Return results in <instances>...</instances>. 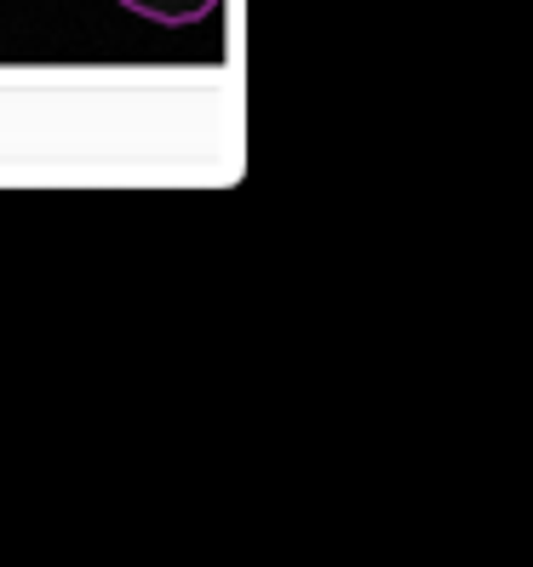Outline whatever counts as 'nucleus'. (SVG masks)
<instances>
[{"label":"nucleus","mask_w":533,"mask_h":567,"mask_svg":"<svg viewBox=\"0 0 533 567\" xmlns=\"http://www.w3.org/2000/svg\"><path fill=\"white\" fill-rule=\"evenodd\" d=\"M126 12H139V18H150V23H166V29H184V23H202V18H213L224 0H121Z\"/></svg>","instance_id":"nucleus-1"}]
</instances>
